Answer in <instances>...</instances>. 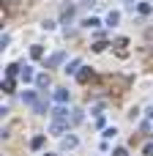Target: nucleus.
Instances as JSON below:
<instances>
[{
  "mask_svg": "<svg viewBox=\"0 0 153 156\" xmlns=\"http://www.w3.org/2000/svg\"><path fill=\"white\" fill-rule=\"evenodd\" d=\"M22 101L33 110V112H47V104L38 99V93L36 90H25V96H22Z\"/></svg>",
  "mask_w": 153,
  "mask_h": 156,
  "instance_id": "nucleus-1",
  "label": "nucleus"
},
{
  "mask_svg": "<svg viewBox=\"0 0 153 156\" xmlns=\"http://www.w3.org/2000/svg\"><path fill=\"white\" fill-rule=\"evenodd\" d=\"M129 38H118L115 41V52H118V58H129Z\"/></svg>",
  "mask_w": 153,
  "mask_h": 156,
  "instance_id": "nucleus-2",
  "label": "nucleus"
},
{
  "mask_svg": "<svg viewBox=\"0 0 153 156\" xmlns=\"http://www.w3.org/2000/svg\"><path fill=\"white\" fill-rule=\"evenodd\" d=\"M63 60H66V52H55V55H52V58L47 60V69H57V66H60Z\"/></svg>",
  "mask_w": 153,
  "mask_h": 156,
  "instance_id": "nucleus-3",
  "label": "nucleus"
},
{
  "mask_svg": "<svg viewBox=\"0 0 153 156\" xmlns=\"http://www.w3.org/2000/svg\"><path fill=\"white\" fill-rule=\"evenodd\" d=\"M74 11H77V8H74L71 3H68V5H63V8H60V16H63V22H68V19L74 16Z\"/></svg>",
  "mask_w": 153,
  "mask_h": 156,
  "instance_id": "nucleus-4",
  "label": "nucleus"
},
{
  "mask_svg": "<svg viewBox=\"0 0 153 156\" xmlns=\"http://www.w3.org/2000/svg\"><path fill=\"white\" fill-rule=\"evenodd\" d=\"M49 132H52V134H63V132H66V121H55V123L49 126Z\"/></svg>",
  "mask_w": 153,
  "mask_h": 156,
  "instance_id": "nucleus-5",
  "label": "nucleus"
},
{
  "mask_svg": "<svg viewBox=\"0 0 153 156\" xmlns=\"http://www.w3.org/2000/svg\"><path fill=\"white\" fill-rule=\"evenodd\" d=\"M19 77H22V82H30V80H33V69H30V66H25V69L19 71Z\"/></svg>",
  "mask_w": 153,
  "mask_h": 156,
  "instance_id": "nucleus-6",
  "label": "nucleus"
},
{
  "mask_svg": "<svg viewBox=\"0 0 153 156\" xmlns=\"http://www.w3.org/2000/svg\"><path fill=\"white\" fill-rule=\"evenodd\" d=\"M77 80H79V82H90V80H93V71H90V69H85V71H79V74H77Z\"/></svg>",
  "mask_w": 153,
  "mask_h": 156,
  "instance_id": "nucleus-7",
  "label": "nucleus"
},
{
  "mask_svg": "<svg viewBox=\"0 0 153 156\" xmlns=\"http://www.w3.org/2000/svg\"><path fill=\"white\" fill-rule=\"evenodd\" d=\"M52 115H55V121H66V118H68V110H66V107H57Z\"/></svg>",
  "mask_w": 153,
  "mask_h": 156,
  "instance_id": "nucleus-8",
  "label": "nucleus"
},
{
  "mask_svg": "<svg viewBox=\"0 0 153 156\" xmlns=\"http://www.w3.org/2000/svg\"><path fill=\"white\" fill-rule=\"evenodd\" d=\"M41 145H44V134H38V137H33V140H30V148H33V151H38Z\"/></svg>",
  "mask_w": 153,
  "mask_h": 156,
  "instance_id": "nucleus-9",
  "label": "nucleus"
},
{
  "mask_svg": "<svg viewBox=\"0 0 153 156\" xmlns=\"http://www.w3.org/2000/svg\"><path fill=\"white\" fill-rule=\"evenodd\" d=\"M118 19H120L118 11H110V14H107V25H118Z\"/></svg>",
  "mask_w": 153,
  "mask_h": 156,
  "instance_id": "nucleus-10",
  "label": "nucleus"
},
{
  "mask_svg": "<svg viewBox=\"0 0 153 156\" xmlns=\"http://www.w3.org/2000/svg\"><path fill=\"white\" fill-rule=\"evenodd\" d=\"M36 85H38V88H47V85H49V77H47V74H38V77H36Z\"/></svg>",
  "mask_w": 153,
  "mask_h": 156,
  "instance_id": "nucleus-11",
  "label": "nucleus"
},
{
  "mask_svg": "<svg viewBox=\"0 0 153 156\" xmlns=\"http://www.w3.org/2000/svg\"><path fill=\"white\" fill-rule=\"evenodd\" d=\"M63 148H77V137H63Z\"/></svg>",
  "mask_w": 153,
  "mask_h": 156,
  "instance_id": "nucleus-12",
  "label": "nucleus"
},
{
  "mask_svg": "<svg viewBox=\"0 0 153 156\" xmlns=\"http://www.w3.org/2000/svg\"><path fill=\"white\" fill-rule=\"evenodd\" d=\"M41 55H44V49H41L38 44H36V47H30V58H36V60H38Z\"/></svg>",
  "mask_w": 153,
  "mask_h": 156,
  "instance_id": "nucleus-13",
  "label": "nucleus"
},
{
  "mask_svg": "<svg viewBox=\"0 0 153 156\" xmlns=\"http://www.w3.org/2000/svg\"><path fill=\"white\" fill-rule=\"evenodd\" d=\"M77 69H79V60H71V63H68V66H66V74H74V71H77Z\"/></svg>",
  "mask_w": 153,
  "mask_h": 156,
  "instance_id": "nucleus-14",
  "label": "nucleus"
},
{
  "mask_svg": "<svg viewBox=\"0 0 153 156\" xmlns=\"http://www.w3.org/2000/svg\"><path fill=\"white\" fill-rule=\"evenodd\" d=\"M3 90H5V93H11V90H14V80H11V77H5V82H3Z\"/></svg>",
  "mask_w": 153,
  "mask_h": 156,
  "instance_id": "nucleus-15",
  "label": "nucleus"
},
{
  "mask_svg": "<svg viewBox=\"0 0 153 156\" xmlns=\"http://www.w3.org/2000/svg\"><path fill=\"white\" fill-rule=\"evenodd\" d=\"M71 123H82V110H71Z\"/></svg>",
  "mask_w": 153,
  "mask_h": 156,
  "instance_id": "nucleus-16",
  "label": "nucleus"
},
{
  "mask_svg": "<svg viewBox=\"0 0 153 156\" xmlns=\"http://www.w3.org/2000/svg\"><path fill=\"white\" fill-rule=\"evenodd\" d=\"M55 99H57V101H66V99H68V90H63V88H60V90L55 93Z\"/></svg>",
  "mask_w": 153,
  "mask_h": 156,
  "instance_id": "nucleus-17",
  "label": "nucleus"
},
{
  "mask_svg": "<svg viewBox=\"0 0 153 156\" xmlns=\"http://www.w3.org/2000/svg\"><path fill=\"white\" fill-rule=\"evenodd\" d=\"M101 49H107V44H104V41H96V44H93V52H101Z\"/></svg>",
  "mask_w": 153,
  "mask_h": 156,
  "instance_id": "nucleus-18",
  "label": "nucleus"
},
{
  "mask_svg": "<svg viewBox=\"0 0 153 156\" xmlns=\"http://www.w3.org/2000/svg\"><path fill=\"white\" fill-rule=\"evenodd\" d=\"M85 25H88V27H96V25H99V19H96V16H90V19H85Z\"/></svg>",
  "mask_w": 153,
  "mask_h": 156,
  "instance_id": "nucleus-19",
  "label": "nucleus"
},
{
  "mask_svg": "<svg viewBox=\"0 0 153 156\" xmlns=\"http://www.w3.org/2000/svg\"><path fill=\"white\" fill-rule=\"evenodd\" d=\"M16 71H19V66H16V63H14V66H8V77H11V80H14V74H16Z\"/></svg>",
  "mask_w": 153,
  "mask_h": 156,
  "instance_id": "nucleus-20",
  "label": "nucleus"
},
{
  "mask_svg": "<svg viewBox=\"0 0 153 156\" xmlns=\"http://www.w3.org/2000/svg\"><path fill=\"white\" fill-rule=\"evenodd\" d=\"M153 154V143H148V145H145V156H151Z\"/></svg>",
  "mask_w": 153,
  "mask_h": 156,
  "instance_id": "nucleus-21",
  "label": "nucleus"
},
{
  "mask_svg": "<svg viewBox=\"0 0 153 156\" xmlns=\"http://www.w3.org/2000/svg\"><path fill=\"white\" fill-rule=\"evenodd\" d=\"M112 156H129V154H126V148H118V151H115Z\"/></svg>",
  "mask_w": 153,
  "mask_h": 156,
  "instance_id": "nucleus-22",
  "label": "nucleus"
},
{
  "mask_svg": "<svg viewBox=\"0 0 153 156\" xmlns=\"http://www.w3.org/2000/svg\"><path fill=\"white\" fill-rule=\"evenodd\" d=\"M47 156H55V154H47Z\"/></svg>",
  "mask_w": 153,
  "mask_h": 156,
  "instance_id": "nucleus-23",
  "label": "nucleus"
}]
</instances>
